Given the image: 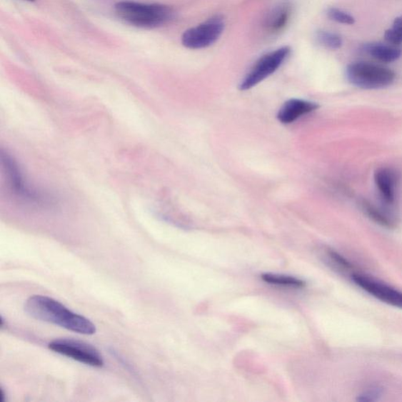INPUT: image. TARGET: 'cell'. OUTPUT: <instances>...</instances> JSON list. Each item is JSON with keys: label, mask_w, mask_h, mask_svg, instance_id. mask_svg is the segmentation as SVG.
Masks as SVG:
<instances>
[{"label": "cell", "mask_w": 402, "mask_h": 402, "mask_svg": "<svg viewBox=\"0 0 402 402\" xmlns=\"http://www.w3.org/2000/svg\"><path fill=\"white\" fill-rule=\"evenodd\" d=\"M25 311L34 319L51 323L76 333L93 335L96 333V326L91 321L71 311L50 297L31 296L25 304Z\"/></svg>", "instance_id": "cell-1"}, {"label": "cell", "mask_w": 402, "mask_h": 402, "mask_svg": "<svg viewBox=\"0 0 402 402\" xmlns=\"http://www.w3.org/2000/svg\"><path fill=\"white\" fill-rule=\"evenodd\" d=\"M115 11L130 25L144 29H155L169 23L174 16L171 7L161 4H141L135 1L118 2Z\"/></svg>", "instance_id": "cell-2"}, {"label": "cell", "mask_w": 402, "mask_h": 402, "mask_svg": "<svg viewBox=\"0 0 402 402\" xmlns=\"http://www.w3.org/2000/svg\"><path fill=\"white\" fill-rule=\"evenodd\" d=\"M346 76L351 84L367 90L387 88L396 80V74L390 69L368 62L351 63Z\"/></svg>", "instance_id": "cell-3"}, {"label": "cell", "mask_w": 402, "mask_h": 402, "mask_svg": "<svg viewBox=\"0 0 402 402\" xmlns=\"http://www.w3.org/2000/svg\"><path fill=\"white\" fill-rule=\"evenodd\" d=\"M49 348L55 353L86 366L96 368L104 366V357L96 348L74 338H58L51 342Z\"/></svg>", "instance_id": "cell-4"}, {"label": "cell", "mask_w": 402, "mask_h": 402, "mask_svg": "<svg viewBox=\"0 0 402 402\" xmlns=\"http://www.w3.org/2000/svg\"><path fill=\"white\" fill-rule=\"evenodd\" d=\"M290 52V47L285 46L263 55L243 78L239 86L240 90H249L274 74L288 58Z\"/></svg>", "instance_id": "cell-5"}, {"label": "cell", "mask_w": 402, "mask_h": 402, "mask_svg": "<svg viewBox=\"0 0 402 402\" xmlns=\"http://www.w3.org/2000/svg\"><path fill=\"white\" fill-rule=\"evenodd\" d=\"M225 28L223 18L219 16L205 21L198 26L185 31L182 44L188 49L200 50L214 44L222 36Z\"/></svg>", "instance_id": "cell-6"}, {"label": "cell", "mask_w": 402, "mask_h": 402, "mask_svg": "<svg viewBox=\"0 0 402 402\" xmlns=\"http://www.w3.org/2000/svg\"><path fill=\"white\" fill-rule=\"evenodd\" d=\"M2 159L10 179L12 190L21 199L38 205H49L53 203L50 196L36 191L34 188L26 183L17 163L9 155L3 154Z\"/></svg>", "instance_id": "cell-7"}, {"label": "cell", "mask_w": 402, "mask_h": 402, "mask_svg": "<svg viewBox=\"0 0 402 402\" xmlns=\"http://www.w3.org/2000/svg\"><path fill=\"white\" fill-rule=\"evenodd\" d=\"M351 278L356 285L383 303L402 309V293L395 288L364 274L353 273Z\"/></svg>", "instance_id": "cell-8"}, {"label": "cell", "mask_w": 402, "mask_h": 402, "mask_svg": "<svg viewBox=\"0 0 402 402\" xmlns=\"http://www.w3.org/2000/svg\"><path fill=\"white\" fill-rule=\"evenodd\" d=\"M318 108L314 102L301 99H291L283 105L278 114L279 121L282 124H291L298 118L310 114Z\"/></svg>", "instance_id": "cell-9"}, {"label": "cell", "mask_w": 402, "mask_h": 402, "mask_svg": "<svg viewBox=\"0 0 402 402\" xmlns=\"http://www.w3.org/2000/svg\"><path fill=\"white\" fill-rule=\"evenodd\" d=\"M376 185L383 200L388 204L396 201L398 177L396 173L390 169H380L375 173Z\"/></svg>", "instance_id": "cell-10"}, {"label": "cell", "mask_w": 402, "mask_h": 402, "mask_svg": "<svg viewBox=\"0 0 402 402\" xmlns=\"http://www.w3.org/2000/svg\"><path fill=\"white\" fill-rule=\"evenodd\" d=\"M362 51L383 62H393L401 56V50L396 45L381 43H369L362 46Z\"/></svg>", "instance_id": "cell-11"}, {"label": "cell", "mask_w": 402, "mask_h": 402, "mask_svg": "<svg viewBox=\"0 0 402 402\" xmlns=\"http://www.w3.org/2000/svg\"><path fill=\"white\" fill-rule=\"evenodd\" d=\"M291 14V6L288 3H283L278 6L268 15L265 26L271 33H278L288 24Z\"/></svg>", "instance_id": "cell-12"}, {"label": "cell", "mask_w": 402, "mask_h": 402, "mask_svg": "<svg viewBox=\"0 0 402 402\" xmlns=\"http://www.w3.org/2000/svg\"><path fill=\"white\" fill-rule=\"evenodd\" d=\"M361 205L366 214L375 223L388 228L396 226V220L383 210L376 208L374 205L367 201H362Z\"/></svg>", "instance_id": "cell-13"}, {"label": "cell", "mask_w": 402, "mask_h": 402, "mask_svg": "<svg viewBox=\"0 0 402 402\" xmlns=\"http://www.w3.org/2000/svg\"><path fill=\"white\" fill-rule=\"evenodd\" d=\"M316 39L319 44L326 49L335 51L341 49L343 46V39L340 35L325 30H319L316 34Z\"/></svg>", "instance_id": "cell-14"}, {"label": "cell", "mask_w": 402, "mask_h": 402, "mask_svg": "<svg viewBox=\"0 0 402 402\" xmlns=\"http://www.w3.org/2000/svg\"><path fill=\"white\" fill-rule=\"evenodd\" d=\"M326 257L328 263L332 266L334 270L346 273H348L352 271V264L348 259L342 256L341 254L337 253L336 251L333 250L327 251Z\"/></svg>", "instance_id": "cell-15"}, {"label": "cell", "mask_w": 402, "mask_h": 402, "mask_svg": "<svg viewBox=\"0 0 402 402\" xmlns=\"http://www.w3.org/2000/svg\"><path fill=\"white\" fill-rule=\"evenodd\" d=\"M262 279L271 285L289 286L295 288L303 287L305 283L301 280L294 278L286 277V276L263 274Z\"/></svg>", "instance_id": "cell-16"}, {"label": "cell", "mask_w": 402, "mask_h": 402, "mask_svg": "<svg viewBox=\"0 0 402 402\" xmlns=\"http://www.w3.org/2000/svg\"><path fill=\"white\" fill-rule=\"evenodd\" d=\"M386 41L392 45L402 44V15L396 18L391 29L385 31Z\"/></svg>", "instance_id": "cell-17"}, {"label": "cell", "mask_w": 402, "mask_h": 402, "mask_svg": "<svg viewBox=\"0 0 402 402\" xmlns=\"http://www.w3.org/2000/svg\"><path fill=\"white\" fill-rule=\"evenodd\" d=\"M326 14L330 20L343 24V25L351 26L356 23V19L352 15L336 7H329L326 11Z\"/></svg>", "instance_id": "cell-18"}, {"label": "cell", "mask_w": 402, "mask_h": 402, "mask_svg": "<svg viewBox=\"0 0 402 402\" xmlns=\"http://www.w3.org/2000/svg\"><path fill=\"white\" fill-rule=\"evenodd\" d=\"M382 391L379 388H371L365 391L358 398L360 401H373L381 396Z\"/></svg>", "instance_id": "cell-19"}, {"label": "cell", "mask_w": 402, "mask_h": 402, "mask_svg": "<svg viewBox=\"0 0 402 402\" xmlns=\"http://www.w3.org/2000/svg\"><path fill=\"white\" fill-rule=\"evenodd\" d=\"M27 1L34 2V1H35V0H27Z\"/></svg>", "instance_id": "cell-20"}]
</instances>
